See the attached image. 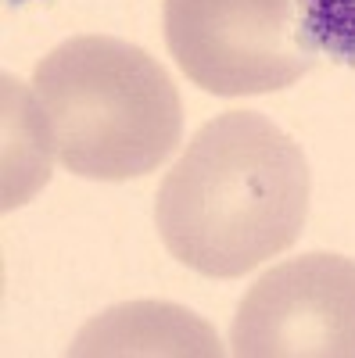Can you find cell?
Segmentation results:
<instances>
[{
  "mask_svg": "<svg viewBox=\"0 0 355 358\" xmlns=\"http://www.w3.org/2000/svg\"><path fill=\"white\" fill-rule=\"evenodd\" d=\"M226 348L194 312L169 301H130L108 308L76 334L69 355H201L219 358Z\"/></svg>",
  "mask_w": 355,
  "mask_h": 358,
  "instance_id": "5",
  "label": "cell"
},
{
  "mask_svg": "<svg viewBox=\"0 0 355 358\" xmlns=\"http://www.w3.org/2000/svg\"><path fill=\"white\" fill-rule=\"evenodd\" d=\"M162 29L172 62L216 97H255L312 69L298 0H165Z\"/></svg>",
  "mask_w": 355,
  "mask_h": 358,
  "instance_id": "3",
  "label": "cell"
},
{
  "mask_svg": "<svg viewBox=\"0 0 355 358\" xmlns=\"http://www.w3.org/2000/svg\"><path fill=\"white\" fill-rule=\"evenodd\" d=\"M309 190V162L277 122L258 111H223L165 172L155 226L176 262L237 280L298 244Z\"/></svg>",
  "mask_w": 355,
  "mask_h": 358,
  "instance_id": "1",
  "label": "cell"
},
{
  "mask_svg": "<svg viewBox=\"0 0 355 358\" xmlns=\"http://www.w3.org/2000/svg\"><path fill=\"white\" fill-rule=\"evenodd\" d=\"M57 162L79 179L123 183L155 172L183 136V104L169 72L118 36H72L33 76Z\"/></svg>",
  "mask_w": 355,
  "mask_h": 358,
  "instance_id": "2",
  "label": "cell"
},
{
  "mask_svg": "<svg viewBox=\"0 0 355 358\" xmlns=\"http://www.w3.org/2000/svg\"><path fill=\"white\" fill-rule=\"evenodd\" d=\"M298 22L316 54L355 65V0H298Z\"/></svg>",
  "mask_w": 355,
  "mask_h": 358,
  "instance_id": "6",
  "label": "cell"
},
{
  "mask_svg": "<svg viewBox=\"0 0 355 358\" xmlns=\"http://www.w3.org/2000/svg\"><path fill=\"white\" fill-rule=\"evenodd\" d=\"M237 358H355V262L309 251L273 265L233 315Z\"/></svg>",
  "mask_w": 355,
  "mask_h": 358,
  "instance_id": "4",
  "label": "cell"
}]
</instances>
